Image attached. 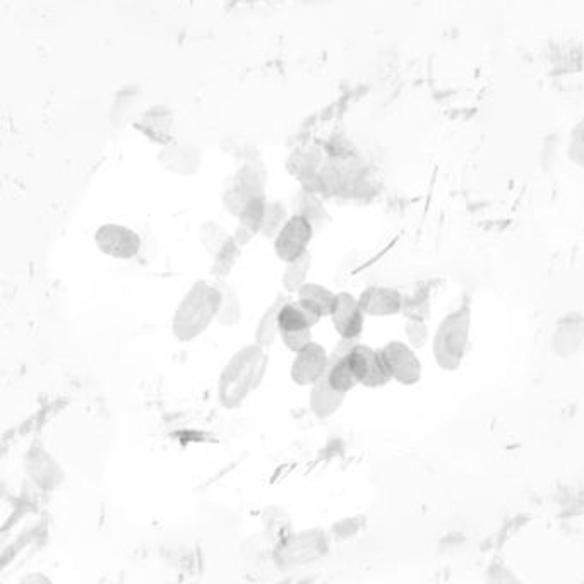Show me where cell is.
Wrapping results in <instances>:
<instances>
[{
    "label": "cell",
    "mask_w": 584,
    "mask_h": 584,
    "mask_svg": "<svg viewBox=\"0 0 584 584\" xmlns=\"http://www.w3.org/2000/svg\"><path fill=\"white\" fill-rule=\"evenodd\" d=\"M270 356L264 346L258 343L245 345L231 355L225 368L219 374L218 398L227 409H235L260 388L268 372Z\"/></svg>",
    "instance_id": "cell-1"
},
{
    "label": "cell",
    "mask_w": 584,
    "mask_h": 584,
    "mask_svg": "<svg viewBox=\"0 0 584 584\" xmlns=\"http://www.w3.org/2000/svg\"><path fill=\"white\" fill-rule=\"evenodd\" d=\"M219 305L221 292L217 283L197 280L175 309L172 319L174 336L182 343L199 338L213 324V321H217Z\"/></svg>",
    "instance_id": "cell-2"
},
{
    "label": "cell",
    "mask_w": 584,
    "mask_h": 584,
    "mask_svg": "<svg viewBox=\"0 0 584 584\" xmlns=\"http://www.w3.org/2000/svg\"><path fill=\"white\" fill-rule=\"evenodd\" d=\"M472 307L462 303L460 309L446 315L435 331L432 350L437 366L442 370L454 372L462 367L470 343Z\"/></svg>",
    "instance_id": "cell-3"
},
{
    "label": "cell",
    "mask_w": 584,
    "mask_h": 584,
    "mask_svg": "<svg viewBox=\"0 0 584 584\" xmlns=\"http://www.w3.org/2000/svg\"><path fill=\"white\" fill-rule=\"evenodd\" d=\"M329 547V533L323 528L292 531L280 544L274 545L272 557L283 568H299L324 557Z\"/></svg>",
    "instance_id": "cell-4"
},
{
    "label": "cell",
    "mask_w": 584,
    "mask_h": 584,
    "mask_svg": "<svg viewBox=\"0 0 584 584\" xmlns=\"http://www.w3.org/2000/svg\"><path fill=\"white\" fill-rule=\"evenodd\" d=\"M266 168L259 162H247L233 175L223 192V207L231 217L239 218L252 199L266 196Z\"/></svg>",
    "instance_id": "cell-5"
},
{
    "label": "cell",
    "mask_w": 584,
    "mask_h": 584,
    "mask_svg": "<svg viewBox=\"0 0 584 584\" xmlns=\"http://www.w3.org/2000/svg\"><path fill=\"white\" fill-rule=\"evenodd\" d=\"M313 223L302 215H292L286 219L283 228L274 239V252L280 260L290 262L309 252V245L313 242Z\"/></svg>",
    "instance_id": "cell-6"
},
{
    "label": "cell",
    "mask_w": 584,
    "mask_h": 584,
    "mask_svg": "<svg viewBox=\"0 0 584 584\" xmlns=\"http://www.w3.org/2000/svg\"><path fill=\"white\" fill-rule=\"evenodd\" d=\"M346 360L354 370L355 377L358 384L366 388H382L388 382L393 381L389 376V370L384 364L381 350H374L367 345L355 343L346 354Z\"/></svg>",
    "instance_id": "cell-7"
},
{
    "label": "cell",
    "mask_w": 584,
    "mask_h": 584,
    "mask_svg": "<svg viewBox=\"0 0 584 584\" xmlns=\"http://www.w3.org/2000/svg\"><path fill=\"white\" fill-rule=\"evenodd\" d=\"M95 244L100 252L111 259L129 260L141 252V237L136 231L119 223H105L95 231Z\"/></svg>",
    "instance_id": "cell-8"
},
{
    "label": "cell",
    "mask_w": 584,
    "mask_h": 584,
    "mask_svg": "<svg viewBox=\"0 0 584 584\" xmlns=\"http://www.w3.org/2000/svg\"><path fill=\"white\" fill-rule=\"evenodd\" d=\"M391 379L403 386H415L421 379V362L413 348L403 341H389L381 348Z\"/></svg>",
    "instance_id": "cell-9"
},
{
    "label": "cell",
    "mask_w": 584,
    "mask_h": 584,
    "mask_svg": "<svg viewBox=\"0 0 584 584\" xmlns=\"http://www.w3.org/2000/svg\"><path fill=\"white\" fill-rule=\"evenodd\" d=\"M329 362H331V356L327 355L326 348L313 341L302 352L295 354L290 377L297 386L311 388L326 376Z\"/></svg>",
    "instance_id": "cell-10"
},
{
    "label": "cell",
    "mask_w": 584,
    "mask_h": 584,
    "mask_svg": "<svg viewBox=\"0 0 584 584\" xmlns=\"http://www.w3.org/2000/svg\"><path fill=\"white\" fill-rule=\"evenodd\" d=\"M329 317L343 340H358V336L364 331L366 313L362 311L358 299L348 292L336 293V300Z\"/></svg>",
    "instance_id": "cell-11"
},
{
    "label": "cell",
    "mask_w": 584,
    "mask_h": 584,
    "mask_svg": "<svg viewBox=\"0 0 584 584\" xmlns=\"http://www.w3.org/2000/svg\"><path fill=\"white\" fill-rule=\"evenodd\" d=\"M358 303L366 315L388 317V315L403 313L405 297L394 288L368 286L360 293Z\"/></svg>",
    "instance_id": "cell-12"
},
{
    "label": "cell",
    "mask_w": 584,
    "mask_h": 584,
    "mask_svg": "<svg viewBox=\"0 0 584 584\" xmlns=\"http://www.w3.org/2000/svg\"><path fill=\"white\" fill-rule=\"evenodd\" d=\"M158 162L166 172L182 175V177H189L201 168L203 158H201V153L197 148L172 141V143L165 144L164 150L158 156Z\"/></svg>",
    "instance_id": "cell-13"
},
{
    "label": "cell",
    "mask_w": 584,
    "mask_h": 584,
    "mask_svg": "<svg viewBox=\"0 0 584 584\" xmlns=\"http://www.w3.org/2000/svg\"><path fill=\"white\" fill-rule=\"evenodd\" d=\"M584 343V317L579 313H569L562 317L554 331L552 348L558 356H571Z\"/></svg>",
    "instance_id": "cell-14"
},
{
    "label": "cell",
    "mask_w": 584,
    "mask_h": 584,
    "mask_svg": "<svg viewBox=\"0 0 584 584\" xmlns=\"http://www.w3.org/2000/svg\"><path fill=\"white\" fill-rule=\"evenodd\" d=\"M136 127L153 143L168 144L172 143V129H174V115L166 107H153L146 110Z\"/></svg>",
    "instance_id": "cell-15"
},
{
    "label": "cell",
    "mask_w": 584,
    "mask_h": 584,
    "mask_svg": "<svg viewBox=\"0 0 584 584\" xmlns=\"http://www.w3.org/2000/svg\"><path fill=\"white\" fill-rule=\"evenodd\" d=\"M345 398H346V394L336 391L329 384L327 376H324L323 379H319L313 386H311V393H309L311 411L319 419H329L343 407Z\"/></svg>",
    "instance_id": "cell-16"
},
{
    "label": "cell",
    "mask_w": 584,
    "mask_h": 584,
    "mask_svg": "<svg viewBox=\"0 0 584 584\" xmlns=\"http://www.w3.org/2000/svg\"><path fill=\"white\" fill-rule=\"evenodd\" d=\"M27 468L31 478L47 489H55L62 482L64 473L55 462L54 458H50L43 449H33L27 458Z\"/></svg>",
    "instance_id": "cell-17"
},
{
    "label": "cell",
    "mask_w": 584,
    "mask_h": 584,
    "mask_svg": "<svg viewBox=\"0 0 584 584\" xmlns=\"http://www.w3.org/2000/svg\"><path fill=\"white\" fill-rule=\"evenodd\" d=\"M286 168L309 187L323 168V151L315 146H303L290 156Z\"/></svg>",
    "instance_id": "cell-18"
},
{
    "label": "cell",
    "mask_w": 584,
    "mask_h": 584,
    "mask_svg": "<svg viewBox=\"0 0 584 584\" xmlns=\"http://www.w3.org/2000/svg\"><path fill=\"white\" fill-rule=\"evenodd\" d=\"M285 293L276 295V299L272 300L271 305L264 311V313L259 319L256 333H254V343H258L264 348H270V346L274 345V341L280 338L278 313H280V309L283 307V303L288 300Z\"/></svg>",
    "instance_id": "cell-19"
},
{
    "label": "cell",
    "mask_w": 584,
    "mask_h": 584,
    "mask_svg": "<svg viewBox=\"0 0 584 584\" xmlns=\"http://www.w3.org/2000/svg\"><path fill=\"white\" fill-rule=\"evenodd\" d=\"M221 292V305L218 313V324L225 327L237 326L242 319V302L237 293V290L227 283V280L215 281Z\"/></svg>",
    "instance_id": "cell-20"
},
{
    "label": "cell",
    "mask_w": 584,
    "mask_h": 584,
    "mask_svg": "<svg viewBox=\"0 0 584 584\" xmlns=\"http://www.w3.org/2000/svg\"><path fill=\"white\" fill-rule=\"evenodd\" d=\"M297 300L309 303L323 317H329L336 300V293H333L329 288L319 283H305L297 292Z\"/></svg>",
    "instance_id": "cell-21"
},
{
    "label": "cell",
    "mask_w": 584,
    "mask_h": 584,
    "mask_svg": "<svg viewBox=\"0 0 584 584\" xmlns=\"http://www.w3.org/2000/svg\"><path fill=\"white\" fill-rule=\"evenodd\" d=\"M313 266V256L311 252H305L303 256L286 262L281 285L286 293H297L302 286L307 283V276Z\"/></svg>",
    "instance_id": "cell-22"
},
{
    "label": "cell",
    "mask_w": 584,
    "mask_h": 584,
    "mask_svg": "<svg viewBox=\"0 0 584 584\" xmlns=\"http://www.w3.org/2000/svg\"><path fill=\"white\" fill-rule=\"evenodd\" d=\"M233 240V235L225 230L217 221H206L199 228V242L204 250L215 258Z\"/></svg>",
    "instance_id": "cell-23"
},
{
    "label": "cell",
    "mask_w": 584,
    "mask_h": 584,
    "mask_svg": "<svg viewBox=\"0 0 584 584\" xmlns=\"http://www.w3.org/2000/svg\"><path fill=\"white\" fill-rule=\"evenodd\" d=\"M262 521H264L266 535L271 540L272 545L280 544L292 533V521L285 511L280 507H274V505L268 507L262 513Z\"/></svg>",
    "instance_id": "cell-24"
},
{
    "label": "cell",
    "mask_w": 584,
    "mask_h": 584,
    "mask_svg": "<svg viewBox=\"0 0 584 584\" xmlns=\"http://www.w3.org/2000/svg\"><path fill=\"white\" fill-rule=\"evenodd\" d=\"M278 326H280V333L281 331H300V329H307V327L313 329L311 323H309V317H307L299 300L297 302L286 300L278 313Z\"/></svg>",
    "instance_id": "cell-25"
},
{
    "label": "cell",
    "mask_w": 584,
    "mask_h": 584,
    "mask_svg": "<svg viewBox=\"0 0 584 584\" xmlns=\"http://www.w3.org/2000/svg\"><path fill=\"white\" fill-rule=\"evenodd\" d=\"M293 209H295V215H302V217L307 218L313 227L317 223H321L324 218H326V209L323 203L319 201V197L315 196V192L311 189H305L300 191L295 197V203H293Z\"/></svg>",
    "instance_id": "cell-26"
},
{
    "label": "cell",
    "mask_w": 584,
    "mask_h": 584,
    "mask_svg": "<svg viewBox=\"0 0 584 584\" xmlns=\"http://www.w3.org/2000/svg\"><path fill=\"white\" fill-rule=\"evenodd\" d=\"M242 254V247L239 245V242L231 240L230 244L227 245L221 252H218L217 256L213 258V264H211V274L215 276V280H227L230 276L231 270L235 268L237 260L240 259Z\"/></svg>",
    "instance_id": "cell-27"
},
{
    "label": "cell",
    "mask_w": 584,
    "mask_h": 584,
    "mask_svg": "<svg viewBox=\"0 0 584 584\" xmlns=\"http://www.w3.org/2000/svg\"><path fill=\"white\" fill-rule=\"evenodd\" d=\"M288 211H286L285 204L280 201H268L266 204V211H264V219H262V227H260V235L274 240L276 235L283 228V225L288 219Z\"/></svg>",
    "instance_id": "cell-28"
},
{
    "label": "cell",
    "mask_w": 584,
    "mask_h": 584,
    "mask_svg": "<svg viewBox=\"0 0 584 584\" xmlns=\"http://www.w3.org/2000/svg\"><path fill=\"white\" fill-rule=\"evenodd\" d=\"M429 309H430V299H429V290L427 288L419 290L411 297H405L403 313H407L408 317L425 319L429 315Z\"/></svg>",
    "instance_id": "cell-29"
},
{
    "label": "cell",
    "mask_w": 584,
    "mask_h": 584,
    "mask_svg": "<svg viewBox=\"0 0 584 584\" xmlns=\"http://www.w3.org/2000/svg\"><path fill=\"white\" fill-rule=\"evenodd\" d=\"M364 525H366V519L362 516L345 517V519L336 521L331 526L329 533L333 535L334 540H348V538L355 536L356 533H360V530L364 528Z\"/></svg>",
    "instance_id": "cell-30"
},
{
    "label": "cell",
    "mask_w": 584,
    "mask_h": 584,
    "mask_svg": "<svg viewBox=\"0 0 584 584\" xmlns=\"http://www.w3.org/2000/svg\"><path fill=\"white\" fill-rule=\"evenodd\" d=\"M405 334H407L408 343L413 348H421L429 341V327L425 324V319L408 317Z\"/></svg>",
    "instance_id": "cell-31"
},
{
    "label": "cell",
    "mask_w": 584,
    "mask_h": 584,
    "mask_svg": "<svg viewBox=\"0 0 584 584\" xmlns=\"http://www.w3.org/2000/svg\"><path fill=\"white\" fill-rule=\"evenodd\" d=\"M280 338L290 352L299 354L309 343H313V329L307 327V329H300V331H281Z\"/></svg>",
    "instance_id": "cell-32"
},
{
    "label": "cell",
    "mask_w": 584,
    "mask_h": 584,
    "mask_svg": "<svg viewBox=\"0 0 584 584\" xmlns=\"http://www.w3.org/2000/svg\"><path fill=\"white\" fill-rule=\"evenodd\" d=\"M568 158L571 164L584 170V141H569Z\"/></svg>",
    "instance_id": "cell-33"
},
{
    "label": "cell",
    "mask_w": 584,
    "mask_h": 584,
    "mask_svg": "<svg viewBox=\"0 0 584 584\" xmlns=\"http://www.w3.org/2000/svg\"><path fill=\"white\" fill-rule=\"evenodd\" d=\"M21 584H41V583H52V579L50 578H47L45 574H40V572H31V574H27L25 576L21 581Z\"/></svg>",
    "instance_id": "cell-34"
},
{
    "label": "cell",
    "mask_w": 584,
    "mask_h": 584,
    "mask_svg": "<svg viewBox=\"0 0 584 584\" xmlns=\"http://www.w3.org/2000/svg\"><path fill=\"white\" fill-rule=\"evenodd\" d=\"M571 141H584V119L572 127Z\"/></svg>",
    "instance_id": "cell-35"
},
{
    "label": "cell",
    "mask_w": 584,
    "mask_h": 584,
    "mask_svg": "<svg viewBox=\"0 0 584 584\" xmlns=\"http://www.w3.org/2000/svg\"><path fill=\"white\" fill-rule=\"evenodd\" d=\"M327 0H303V4L307 5H321V4H326Z\"/></svg>",
    "instance_id": "cell-36"
}]
</instances>
